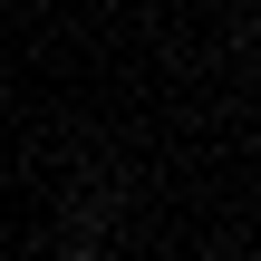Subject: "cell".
Segmentation results:
<instances>
[{
	"mask_svg": "<svg viewBox=\"0 0 261 261\" xmlns=\"http://www.w3.org/2000/svg\"><path fill=\"white\" fill-rule=\"evenodd\" d=\"M165 261H174V252H165Z\"/></svg>",
	"mask_w": 261,
	"mask_h": 261,
	"instance_id": "cell-2",
	"label": "cell"
},
{
	"mask_svg": "<svg viewBox=\"0 0 261 261\" xmlns=\"http://www.w3.org/2000/svg\"><path fill=\"white\" fill-rule=\"evenodd\" d=\"M48 261H107V252H97V232H68V242H58Z\"/></svg>",
	"mask_w": 261,
	"mask_h": 261,
	"instance_id": "cell-1",
	"label": "cell"
}]
</instances>
